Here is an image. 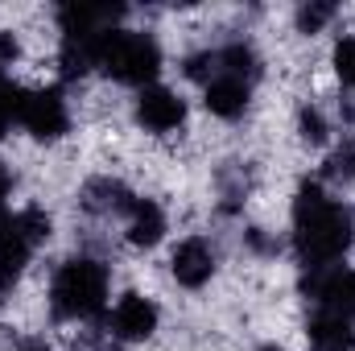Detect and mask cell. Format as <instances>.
I'll use <instances>...</instances> for the list:
<instances>
[{
    "instance_id": "5b68a950",
    "label": "cell",
    "mask_w": 355,
    "mask_h": 351,
    "mask_svg": "<svg viewBox=\"0 0 355 351\" xmlns=\"http://www.w3.org/2000/svg\"><path fill=\"white\" fill-rule=\"evenodd\" d=\"M157 323H162V310H157V302H153L149 293H141V289L120 293V298L112 302V310H107V331H112V339H120V343H145V339L157 331Z\"/></svg>"
},
{
    "instance_id": "6da1fadb",
    "label": "cell",
    "mask_w": 355,
    "mask_h": 351,
    "mask_svg": "<svg viewBox=\"0 0 355 351\" xmlns=\"http://www.w3.org/2000/svg\"><path fill=\"white\" fill-rule=\"evenodd\" d=\"M293 244L302 252V261H310V268L343 261L355 248V219L352 211L322 194L318 182L302 186L293 198Z\"/></svg>"
},
{
    "instance_id": "52a82bcc",
    "label": "cell",
    "mask_w": 355,
    "mask_h": 351,
    "mask_svg": "<svg viewBox=\"0 0 355 351\" xmlns=\"http://www.w3.org/2000/svg\"><path fill=\"white\" fill-rule=\"evenodd\" d=\"M170 273L182 289H202L215 277V248L202 236H186L178 240V248L170 252Z\"/></svg>"
},
{
    "instance_id": "7a4b0ae2",
    "label": "cell",
    "mask_w": 355,
    "mask_h": 351,
    "mask_svg": "<svg viewBox=\"0 0 355 351\" xmlns=\"http://www.w3.org/2000/svg\"><path fill=\"white\" fill-rule=\"evenodd\" d=\"M107 285H112L107 264L91 261V257H75L54 273L50 306H54L58 318H75V323L95 318V314L107 310Z\"/></svg>"
},
{
    "instance_id": "2e32d148",
    "label": "cell",
    "mask_w": 355,
    "mask_h": 351,
    "mask_svg": "<svg viewBox=\"0 0 355 351\" xmlns=\"http://www.w3.org/2000/svg\"><path fill=\"white\" fill-rule=\"evenodd\" d=\"M261 351H285V348H277V343H265V348H261Z\"/></svg>"
},
{
    "instance_id": "30bf717a",
    "label": "cell",
    "mask_w": 355,
    "mask_h": 351,
    "mask_svg": "<svg viewBox=\"0 0 355 351\" xmlns=\"http://www.w3.org/2000/svg\"><path fill=\"white\" fill-rule=\"evenodd\" d=\"M310 335V348L314 351H355V331L343 314H331V310H318L306 327Z\"/></svg>"
},
{
    "instance_id": "9a60e30c",
    "label": "cell",
    "mask_w": 355,
    "mask_h": 351,
    "mask_svg": "<svg viewBox=\"0 0 355 351\" xmlns=\"http://www.w3.org/2000/svg\"><path fill=\"white\" fill-rule=\"evenodd\" d=\"M8 190H12V174L0 166V211H4V203H8Z\"/></svg>"
},
{
    "instance_id": "5bb4252c",
    "label": "cell",
    "mask_w": 355,
    "mask_h": 351,
    "mask_svg": "<svg viewBox=\"0 0 355 351\" xmlns=\"http://www.w3.org/2000/svg\"><path fill=\"white\" fill-rule=\"evenodd\" d=\"M297 132H302L310 145H322V141H327V116H322L314 103H306V108L297 112Z\"/></svg>"
},
{
    "instance_id": "8fae6325",
    "label": "cell",
    "mask_w": 355,
    "mask_h": 351,
    "mask_svg": "<svg viewBox=\"0 0 355 351\" xmlns=\"http://www.w3.org/2000/svg\"><path fill=\"white\" fill-rule=\"evenodd\" d=\"M318 302H322V310H331V314H343L347 323L355 318V268H331L327 277H322V285H318Z\"/></svg>"
},
{
    "instance_id": "9c48e42d",
    "label": "cell",
    "mask_w": 355,
    "mask_h": 351,
    "mask_svg": "<svg viewBox=\"0 0 355 351\" xmlns=\"http://www.w3.org/2000/svg\"><path fill=\"white\" fill-rule=\"evenodd\" d=\"M166 232H170V223H166V211L153 203V198H137L132 203V211H128V223H124V240L132 244V248H157L162 240H166Z\"/></svg>"
},
{
    "instance_id": "8992f818",
    "label": "cell",
    "mask_w": 355,
    "mask_h": 351,
    "mask_svg": "<svg viewBox=\"0 0 355 351\" xmlns=\"http://www.w3.org/2000/svg\"><path fill=\"white\" fill-rule=\"evenodd\" d=\"M182 120H186V103H182V95L174 87H162V83L141 87V95H137V124L145 132L170 137V132L182 128Z\"/></svg>"
},
{
    "instance_id": "7c38bea8",
    "label": "cell",
    "mask_w": 355,
    "mask_h": 351,
    "mask_svg": "<svg viewBox=\"0 0 355 351\" xmlns=\"http://www.w3.org/2000/svg\"><path fill=\"white\" fill-rule=\"evenodd\" d=\"M322 178L335 182V186H352L355 182V141H339V145H331L327 166H322Z\"/></svg>"
},
{
    "instance_id": "277c9868",
    "label": "cell",
    "mask_w": 355,
    "mask_h": 351,
    "mask_svg": "<svg viewBox=\"0 0 355 351\" xmlns=\"http://www.w3.org/2000/svg\"><path fill=\"white\" fill-rule=\"evenodd\" d=\"M17 124H21L29 137H37V141H58V137L71 128V108H67L62 91H54V87L21 91Z\"/></svg>"
},
{
    "instance_id": "ba28073f",
    "label": "cell",
    "mask_w": 355,
    "mask_h": 351,
    "mask_svg": "<svg viewBox=\"0 0 355 351\" xmlns=\"http://www.w3.org/2000/svg\"><path fill=\"white\" fill-rule=\"evenodd\" d=\"M248 99H252V91H248V79H240V75H223V71H219L215 79L202 83V103H207V112L219 116V120L244 116V112H248Z\"/></svg>"
},
{
    "instance_id": "3957f363",
    "label": "cell",
    "mask_w": 355,
    "mask_h": 351,
    "mask_svg": "<svg viewBox=\"0 0 355 351\" xmlns=\"http://www.w3.org/2000/svg\"><path fill=\"white\" fill-rule=\"evenodd\" d=\"M95 67L107 71L116 83H141L149 87L162 71V50L141 29H107L95 37Z\"/></svg>"
},
{
    "instance_id": "4fadbf2b",
    "label": "cell",
    "mask_w": 355,
    "mask_h": 351,
    "mask_svg": "<svg viewBox=\"0 0 355 351\" xmlns=\"http://www.w3.org/2000/svg\"><path fill=\"white\" fill-rule=\"evenodd\" d=\"M331 62H335V75H339L347 87H355V33H343V37L335 42Z\"/></svg>"
}]
</instances>
